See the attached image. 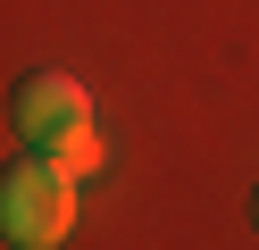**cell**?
Returning <instances> with one entry per match:
<instances>
[{"mask_svg": "<svg viewBox=\"0 0 259 250\" xmlns=\"http://www.w3.org/2000/svg\"><path fill=\"white\" fill-rule=\"evenodd\" d=\"M251 217H259V192H251Z\"/></svg>", "mask_w": 259, "mask_h": 250, "instance_id": "cell-4", "label": "cell"}, {"mask_svg": "<svg viewBox=\"0 0 259 250\" xmlns=\"http://www.w3.org/2000/svg\"><path fill=\"white\" fill-rule=\"evenodd\" d=\"M0 225H9V242H67L75 233V175H59L51 159H25L9 167V183H0Z\"/></svg>", "mask_w": 259, "mask_h": 250, "instance_id": "cell-1", "label": "cell"}, {"mask_svg": "<svg viewBox=\"0 0 259 250\" xmlns=\"http://www.w3.org/2000/svg\"><path fill=\"white\" fill-rule=\"evenodd\" d=\"M17 125L34 133V150H42V142H59V133L92 125V100H84V83H75V75L42 67V75H25V92H17Z\"/></svg>", "mask_w": 259, "mask_h": 250, "instance_id": "cell-2", "label": "cell"}, {"mask_svg": "<svg viewBox=\"0 0 259 250\" xmlns=\"http://www.w3.org/2000/svg\"><path fill=\"white\" fill-rule=\"evenodd\" d=\"M42 159H51L59 175H75V183H84L92 167H101V133H92V125H75V133H59V142H42Z\"/></svg>", "mask_w": 259, "mask_h": 250, "instance_id": "cell-3", "label": "cell"}]
</instances>
